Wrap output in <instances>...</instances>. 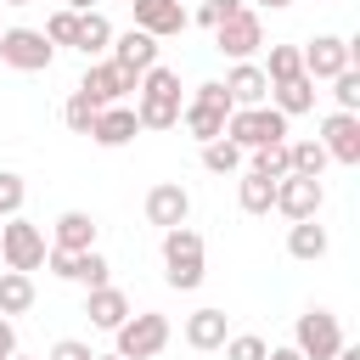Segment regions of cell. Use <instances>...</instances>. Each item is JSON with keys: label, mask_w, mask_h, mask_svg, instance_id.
<instances>
[{"label": "cell", "mask_w": 360, "mask_h": 360, "mask_svg": "<svg viewBox=\"0 0 360 360\" xmlns=\"http://www.w3.org/2000/svg\"><path fill=\"white\" fill-rule=\"evenodd\" d=\"M96 360H124V354H96Z\"/></svg>", "instance_id": "45"}, {"label": "cell", "mask_w": 360, "mask_h": 360, "mask_svg": "<svg viewBox=\"0 0 360 360\" xmlns=\"http://www.w3.org/2000/svg\"><path fill=\"white\" fill-rule=\"evenodd\" d=\"M321 202H326V186H321V180H309V174H281V180H276V214H287V219H315Z\"/></svg>", "instance_id": "13"}, {"label": "cell", "mask_w": 360, "mask_h": 360, "mask_svg": "<svg viewBox=\"0 0 360 360\" xmlns=\"http://www.w3.org/2000/svg\"><path fill=\"white\" fill-rule=\"evenodd\" d=\"M202 169H208V174H236V169H242V146H231L225 135L208 141V146H202Z\"/></svg>", "instance_id": "30"}, {"label": "cell", "mask_w": 360, "mask_h": 360, "mask_svg": "<svg viewBox=\"0 0 360 360\" xmlns=\"http://www.w3.org/2000/svg\"><path fill=\"white\" fill-rule=\"evenodd\" d=\"M248 174H264V180H281V174H287V141H281V146H259V152L248 158Z\"/></svg>", "instance_id": "32"}, {"label": "cell", "mask_w": 360, "mask_h": 360, "mask_svg": "<svg viewBox=\"0 0 360 360\" xmlns=\"http://www.w3.org/2000/svg\"><path fill=\"white\" fill-rule=\"evenodd\" d=\"M219 84H225L231 107H264V101H270V79L259 73V62H231V73H225Z\"/></svg>", "instance_id": "18"}, {"label": "cell", "mask_w": 360, "mask_h": 360, "mask_svg": "<svg viewBox=\"0 0 360 360\" xmlns=\"http://www.w3.org/2000/svg\"><path fill=\"white\" fill-rule=\"evenodd\" d=\"M259 73H264L270 84H287V79H298V73H304V56H298V45H270V56L259 62Z\"/></svg>", "instance_id": "28"}, {"label": "cell", "mask_w": 360, "mask_h": 360, "mask_svg": "<svg viewBox=\"0 0 360 360\" xmlns=\"http://www.w3.org/2000/svg\"><path fill=\"white\" fill-rule=\"evenodd\" d=\"M39 34H45L51 45H73V39H79V11H68V6H62V11H51Z\"/></svg>", "instance_id": "35"}, {"label": "cell", "mask_w": 360, "mask_h": 360, "mask_svg": "<svg viewBox=\"0 0 360 360\" xmlns=\"http://www.w3.org/2000/svg\"><path fill=\"white\" fill-rule=\"evenodd\" d=\"M326 146L321 141H287V174H309V180H321L326 174Z\"/></svg>", "instance_id": "26"}, {"label": "cell", "mask_w": 360, "mask_h": 360, "mask_svg": "<svg viewBox=\"0 0 360 360\" xmlns=\"http://www.w3.org/2000/svg\"><path fill=\"white\" fill-rule=\"evenodd\" d=\"M225 338H231V321H225V309H214V304H208V309H191V315H186V343H191L197 354L219 349Z\"/></svg>", "instance_id": "21"}, {"label": "cell", "mask_w": 360, "mask_h": 360, "mask_svg": "<svg viewBox=\"0 0 360 360\" xmlns=\"http://www.w3.org/2000/svg\"><path fill=\"white\" fill-rule=\"evenodd\" d=\"M180 6H186V0H180Z\"/></svg>", "instance_id": "48"}, {"label": "cell", "mask_w": 360, "mask_h": 360, "mask_svg": "<svg viewBox=\"0 0 360 360\" xmlns=\"http://www.w3.org/2000/svg\"><path fill=\"white\" fill-rule=\"evenodd\" d=\"M84 315H90V326H101V332H118V326H124L135 309H129V292L107 281V287H90V292H84Z\"/></svg>", "instance_id": "17"}, {"label": "cell", "mask_w": 360, "mask_h": 360, "mask_svg": "<svg viewBox=\"0 0 360 360\" xmlns=\"http://www.w3.org/2000/svg\"><path fill=\"white\" fill-rule=\"evenodd\" d=\"M135 84H141L135 73H124V68H112V62L101 56V62H90V68H84L79 96H90V107H118V101H124Z\"/></svg>", "instance_id": "11"}, {"label": "cell", "mask_w": 360, "mask_h": 360, "mask_svg": "<svg viewBox=\"0 0 360 360\" xmlns=\"http://www.w3.org/2000/svg\"><path fill=\"white\" fill-rule=\"evenodd\" d=\"M0 62L17 73H45L56 62V45L39 28H0Z\"/></svg>", "instance_id": "8"}, {"label": "cell", "mask_w": 360, "mask_h": 360, "mask_svg": "<svg viewBox=\"0 0 360 360\" xmlns=\"http://www.w3.org/2000/svg\"><path fill=\"white\" fill-rule=\"evenodd\" d=\"M236 11H242V0H202V6H197V22H202V28H219V22H231Z\"/></svg>", "instance_id": "37"}, {"label": "cell", "mask_w": 360, "mask_h": 360, "mask_svg": "<svg viewBox=\"0 0 360 360\" xmlns=\"http://www.w3.org/2000/svg\"><path fill=\"white\" fill-rule=\"evenodd\" d=\"M51 248H62V253H90V248H96V219H90L84 208L56 214V225H51Z\"/></svg>", "instance_id": "20"}, {"label": "cell", "mask_w": 360, "mask_h": 360, "mask_svg": "<svg viewBox=\"0 0 360 360\" xmlns=\"http://www.w3.org/2000/svg\"><path fill=\"white\" fill-rule=\"evenodd\" d=\"M68 281H79L84 292H90V287H107V281H112L107 253H96V248H90V253H73V276H68Z\"/></svg>", "instance_id": "29"}, {"label": "cell", "mask_w": 360, "mask_h": 360, "mask_svg": "<svg viewBox=\"0 0 360 360\" xmlns=\"http://www.w3.org/2000/svg\"><path fill=\"white\" fill-rule=\"evenodd\" d=\"M0 6H34V0H0Z\"/></svg>", "instance_id": "44"}, {"label": "cell", "mask_w": 360, "mask_h": 360, "mask_svg": "<svg viewBox=\"0 0 360 360\" xmlns=\"http://www.w3.org/2000/svg\"><path fill=\"white\" fill-rule=\"evenodd\" d=\"M135 135H141V124H135V107H129V101L101 107V112H96V124H90V141H96V146H107V152H112V146H129Z\"/></svg>", "instance_id": "19"}, {"label": "cell", "mask_w": 360, "mask_h": 360, "mask_svg": "<svg viewBox=\"0 0 360 360\" xmlns=\"http://www.w3.org/2000/svg\"><path fill=\"white\" fill-rule=\"evenodd\" d=\"M45 231L34 225V219H22V214H11L6 225H0V259H6V270H22V276H34L39 264H45Z\"/></svg>", "instance_id": "6"}, {"label": "cell", "mask_w": 360, "mask_h": 360, "mask_svg": "<svg viewBox=\"0 0 360 360\" xmlns=\"http://www.w3.org/2000/svg\"><path fill=\"white\" fill-rule=\"evenodd\" d=\"M264 360H304V354H298V349H292V343H287V349H270V354H264Z\"/></svg>", "instance_id": "40"}, {"label": "cell", "mask_w": 360, "mask_h": 360, "mask_svg": "<svg viewBox=\"0 0 360 360\" xmlns=\"http://www.w3.org/2000/svg\"><path fill=\"white\" fill-rule=\"evenodd\" d=\"M270 107L281 112V118H298V112H309L315 107V79H287V84H270Z\"/></svg>", "instance_id": "24"}, {"label": "cell", "mask_w": 360, "mask_h": 360, "mask_svg": "<svg viewBox=\"0 0 360 360\" xmlns=\"http://www.w3.org/2000/svg\"><path fill=\"white\" fill-rule=\"evenodd\" d=\"M315 141L326 146V158H332V163L354 169V163H360V112H326Z\"/></svg>", "instance_id": "12"}, {"label": "cell", "mask_w": 360, "mask_h": 360, "mask_svg": "<svg viewBox=\"0 0 360 360\" xmlns=\"http://www.w3.org/2000/svg\"><path fill=\"white\" fill-rule=\"evenodd\" d=\"M68 11H96V0H68Z\"/></svg>", "instance_id": "43"}, {"label": "cell", "mask_w": 360, "mask_h": 360, "mask_svg": "<svg viewBox=\"0 0 360 360\" xmlns=\"http://www.w3.org/2000/svg\"><path fill=\"white\" fill-rule=\"evenodd\" d=\"M11 354H17V321L0 315V360H11Z\"/></svg>", "instance_id": "39"}, {"label": "cell", "mask_w": 360, "mask_h": 360, "mask_svg": "<svg viewBox=\"0 0 360 360\" xmlns=\"http://www.w3.org/2000/svg\"><path fill=\"white\" fill-rule=\"evenodd\" d=\"M96 112H101V107H90V96H79V90H73V96L62 101V124H68L73 135H90V124H96Z\"/></svg>", "instance_id": "31"}, {"label": "cell", "mask_w": 360, "mask_h": 360, "mask_svg": "<svg viewBox=\"0 0 360 360\" xmlns=\"http://www.w3.org/2000/svg\"><path fill=\"white\" fill-rule=\"evenodd\" d=\"M219 349H225V360H264V354H270V343H264L259 332H231Z\"/></svg>", "instance_id": "33"}, {"label": "cell", "mask_w": 360, "mask_h": 360, "mask_svg": "<svg viewBox=\"0 0 360 360\" xmlns=\"http://www.w3.org/2000/svg\"><path fill=\"white\" fill-rule=\"evenodd\" d=\"M292 349H298L304 360H332V354L343 349V321H338L332 309H304V315L292 321Z\"/></svg>", "instance_id": "7"}, {"label": "cell", "mask_w": 360, "mask_h": 360, "mask_svg": "<svg viewBox=\"0 0 360 360\" xmlns=\"http://www.w3.org/2000/svg\"><path fill=\"white\" fill-rule=\"evenodd\" d=\"M225 141L242 146V152H259V146H281L287 141V118L264 101V107H236L225 118Z\"/></svg>", "instance_id": "4"}, {"label": "cell", "mask_w": 360, "mask_h": 360, "mask_svg": "<svg viewBox=\"0 0 360 360\" xmlns=\"http://www.w3.org/2000/svg\"><path fill=\"white\" fill-rule=\"evenodd\" d=\"M202 236L191 231V225H174V231H163V281L174 287V292H191V287H202Z\"/></svg>", "instance_id": "3"}, {"label": "cell", "mask_w": 360, "mask_h": 360, "mask_svg": "<svg viewBox=\"0 0 360 360\" xmlns=\"http://www.w3.org/2000/svg\"><path fill=\"white\" fill-rule=\"evenodd\" d=\"M242 6H270V11H281V6H292V0H242Z\"/></svg>", "instance_id": "42"}, {"label": "cell", "mask_w": 360, "mask_h": 360, "mask_svg": "<svg viewBox=\"0 0 360 360\" xmlns=\"http://www.w3.org/2000/svg\"><path fill=\"white\" fill-rule=\"evenodd\" d=\"M163 349H169V315H158V309H141L112 332V354H124V360H152Z\"/></svg>", "instance_id": "5"}, {"label": "cell", "mask_w": 360, "mask_h": 360, "mask_svg": "<svg viewBox=\"0 0 360 360\" xmlns=\"http://www.w3.org/2000/svg\"><path fill=\"white\" fill-rule=\"evenodd\" d=\"M332 84V101H338V112H360V73L354 68H343L338 79H326Z\"/></svg>", "instance_id": "36"}, {"label": "cell", "mask_w": 360, "mask_h": 360, "mask_svg": "<svg viewBox=\"0 0 360 360\" xmlns=\"http://www.w3.org/2000/svg\"><path fill=\"white\" fill-rule=\"evenodd\" d=\"M22 202H28V180H22V174H11V169H0V219L22 214Z\"/></svg>", "instance_id": "34"}, {"label": "cell", "mask_w": 360, "mask_h": 360, "mask_svg": "<svg viewBox=\"0 0 360 360\" xmlns=\"http://www.w3.org/2000/svg\"><path fill=\"white\" fill-rule=\"evenodd\" d=\"M107 62L141 79L146 68H158V39H152V34H141V28H124V34H112V45H107Z\"/></svg>", "instance_id": "15"}, {"label": "cell", "mask_w": 360, "mask_h": 360, "mask_svg": "<svg viewBox=\"0 0 360 360\" xmlns=\"http://www.w3.org/2000/svg\"><path fill=\"white\" fill-rule=\"evenodd\" d=\"M298 56H304V79H338L343 68H354V45L343 39V34H315L309 45H298Z\"/></svg>", "instance_id": "10"}, {"label": "cell", "mask_w": 360, "mask_h": 360, "mask_svg": "<svg viewBox=\"0 0 360 360\" xmlns=\"http://www.w3.org/2000/svg\"><path fill=\"white\" fill-rule=\"evenodd\" d=\"M45 360H96V349H90V343H84V338H56V343H51V354H45Z\"/></svg>", "instance_id": "38"}, {"label": "cell", "mask_w": 360, "mask_h": 360, "mask_svg": "<svg viewBox=\"0 0 360 360\" xmlns=\"http://www.w3.org/2000/svg\"><path fill=\"white\" fill-rule=\"evenodd\" d=\"M146 219L163 225V231L186 225V219H191V191H186L180 180H158V186L146 191Z\"/></svg>", "instance_id": "16"}, {"label": "cell", "mask_w": 360, "mask_h": 360, "mask_svg": "<svg viewBox=\"0 0 360 360\" xmlns=\"http://www.w3.org/2000/svg\"><path fill=\"white\" fill-rule=\"evenodd\" d=\"M0 28H6V22H0Z\"/></svg>", "instance_id": "49"}, {"label": "cell", "mask_w": 360, "mask_h": 360, "mask_svg": "<svg viewBox=\"0 0 360 360\" xmlns=\"http://www.w3.org/2000/svg\"><path fill=\"white\" fill-rule=\"evenodd\" d=\"M214 51L231 56V62H253V51H264V22H259V11L242 6L231 22H219V28H214Z\"/></svg>", "instance_id": "9"}, {"label": "cell", "mask_w": 360, "mask_h": 360, "mask_svg": "<svg viewBox=\"0 0 360 360\" xmlns=\"http://www.w3.org/2000/svg\"><path fill=\"white\" fill-rule=\"evenodd\" d=\"M28 309H34V276H22V270H0V315L17 321V315H28Z\"/></svg>", "instance_id": "25"}, {"label": "cell", "mask_w": 360, "mask_h": 360, "mask_svg": "<svg viewBox=\"0 0 360 360\" xmlns=\"http://www.w3.org/2000/svg\"><path fill=\"white\" fill-rule=\"evenodd\" d=\"M231 112H236V107H231L225 84H219V79H208V84H197V90H191V101L180 107V129H186L191 141H202V146H208V141H219V135H225V118H231Z\"/></svg>", "instance_id": "2"}, {"label": "cell", "mask_w": 360, "mask_h": 360, "mask_svg": "<svg viewBox=\"0 0 360 360\" xmlns=\"http://www.w3.org/2000/svg\"><path fill=\"white\" fill-rule=\"evenodd\" d=\"M11 360H28V354H22V349H17V354H11Z\"/></svg>", "instance_id": "46"}, {"label": "cell", "mask_w": 360, "mask_h": 360, "mask_svg": "<svg viewBox=\"0 0 360 360\" xmlns=\"http://www.w3.org/2000/svg\"><path fill=\"white\" fill-rule=\"evenodd\" d=\"M112 34H118V28H112L101 11H79V39H73V51H84L90 62H101L107 45H112Z\"/></svg>", "instance_id": "23"}, {"label": "cell", "mask_w": 360, "mask_h": 360, "mask_svg": "<svg viewBox=\"0 0 360 360\" xmlns=\"http://www.w3.org/2000/svg\"><path fill=\"white\" fill-rule=\"evenodd\" d=\"M129 11H135V28L152 34V39H174V34H186V22H191V11H186L180 0H129Z\"/></svg>", "instance_id": "14"}, {"label": "cell", "mask_w": 360, "mask_h": 360, "mask_svg": "<svg viewBox=\"0 0 360 360\" xmlns=\"http://www.w3.org/2000/svg\"><path fill=\"white\" fill-rule=\"evenodd\" d=\"M236 202H242V214H270V208H276V180L242 169V180H236Z\"/></svg>", "instance_id": "27"}, {"label": "cell", "mask_w": 360, "mask_h": 360, "mask_svg": "<svg viewBox=\"0 0 360 360\" xmlns=\"http://www.w3.org/2000/svg\"><path fill=\"white\" fill-rule=\"evenodd\" d=\"M180 107H186L180 73L163 68V62L146 68L141 84H135V124H141V129H180Z\"/></svg>", "instance_id": "1"}, {"label": "cell", "mask_w": 360, "mask_h": 360, "mask_svg": "<svg viewBox=\"0 0 360 360\" xmlns=\"http://www.w3.org/2000/svg\"><path fill=\"white\" fill-rule=\"evenodd\" d=\"M332 360H360V343H343V349H338Z\"/></svg>", "instance_id": "41"}, {"label": "cell", "mask_w": 360, "mask_h": 360, "mask_svg": "<svg viewBox=\"0 0 360 360\" xmlns=\"http://www.w3.org/2000/svg\"><path fill=\"white\" fill-rule=\"evenodd\" d=\"M326 248H332V242H326V225H321V219H292V225H287V253H292V259L315 264V259H326Z\"/></svg>", "instance_id": "22"}, {"label": "cell", "mask_w": 360, "mask_h": 360, "mask_svg": "<svg viewBox=\"0 0 360 360\" xmlns=\"http://www.w3.org/2000/svg\"><path fill=\"white\" fill-rule=\"evenodd\" d=\"M0 225H6V219H0Z\"/></svg>", "instance_id": "47"}]
</instances>
